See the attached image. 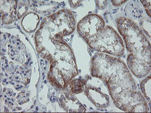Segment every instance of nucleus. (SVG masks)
<instances>
[{"mask_svg":"<svg viewBox=\"0 0 151 113\" xmlns=\"http://www.w3.org/2000/svg\"><path fill=\"white\" fill-rule=\"evenodd\" d=\"M104 22L101 16L95 14L87 16L78 24V31L85 40H88L103 29Z\"/></svg>","mask_w":151,"mask_h":113,"instance_id":"1","label":"nucleus"},{"mask_svg":"<svg viewBox=\"0 0 151 113\" xmlns=\"http://www.w3.org/2000/svg\"><path fill=\"white\" fill-rule=\"evenodd\" d=\"M86 82L81 81L79 79H76L74 81H70L69 85L70 87V91L71 93L78 94L81 93L83 91Z\"/></svg>","mask_w":151,"mask_h":113,"instance_id":"2","label":"nucleus"}]
</instances>
